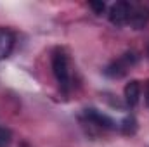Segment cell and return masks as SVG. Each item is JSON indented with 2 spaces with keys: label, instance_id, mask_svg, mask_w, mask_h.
<instances>
[{
  "label": "cell",
  "instance_id": "cell-7",
  "mask_svg": "<svg viewBox=\"0 0 149 147\" xmlns=\"http://www.w3.org/2000/svg\"><path fill=\"white\" fill-rule=\"evenodd\" d=\"M149 21V10L144 7H139V9H132V14H130V19H128V24L134 28V30H141L148 24Z\"/></svg>",
  "mask_w": 149,
  "mask_h": 147
},
{
  "label": "cell",
  "instance_id": "cell-1",
  "mask_svg": "<svg viewBox=\"0 0 149 147\" xmlns=\"http://www.w3.org/2000/svg\"><path fill=\"white\" fill-rule=\"evenodd\" d=\"M52 71L54 76L57 80V83L68 90L70 88V83H71V78H70V64H68V55L63 49H56L54 50V55H52Z\"/></svg>",
  "mask_w": 149,
  "mask_h": 147
},
{
  "label": "cell",
  "instance_id": "cell-9",
  "mask_svg": "<svg viewBox=\"0 0 149 147\" xmlns=\"http://www.w3.org/2000/svg\"><path fill=\"white\" fill-rule=\"evenodd\" d=\"M9 144H10V132L0 126V147H9Z\"/></svg>",
  "mask_w": 149,
  "mask_h": 147
},
{
  "label": "cell",
  "instance_id": "cell-6",
  "mask_svg": "<svg viewBox=\"0 0 149 147\" xmlns=\"http://www.w3.org/2000/svg\"><path fill=\"white\" fill-rule=\"evenodd\" d=\"M14 49V35L7 28H0V61L10 55Z\"/></svg>",
  "mask_w": 149,
  "mask_h": 147
},
{
  "label": "cell",
  "instance_id": "cell-11",
  "mask_svg": "<svg viewBox=\"0 0 149 147\" xmlns=\"http://www.w3.org/2000/svg\"><path fill=\"white\" fill-rule=\"evenodd\" d=\"M146 104H148V107H149V80H148V83H146Z\"/></svg>",
  "mask_w": 149,
  "mask_h": 147
},
{
  "label": "cell",
  "instance_id": "cell-10",
  "mask_svg": "<svg viewBox=\"0 0 149 147\" xmlns=\"http://www.w3.org/2000/svg\"><path fill=\"white\" fill-rule=\"evenodd\" d=\"M88 7H90L95 14H99V16L106 10V3H104V2H88Z\"/></svg>",
  "mask_w": 149,
  "mask_h": 147
},
{
  "label": "cell",
  "instance_id": "cell-2",
  "mask_svg": "<svg viewBox=\"0 0 149 147\" xmlns=\"http://www.w3.org/2000/svg\"><path fill=\"white\" fill-rule=\"evenodd\" d=\"M135 62H137L135 54L127 52V54H123L120 59H116L114 62H111V64L104 69V73L108 74V76H111V78H121V76H125V73H127Z\"/></svg>",
  "mask_w": 149,
  "mask_h": 147
},
{
  "label": "cell",
  "instance_id": "cell-5",
  "mask_svg": "<svg viewBox=\"0 0 149 147\" xmlns=\"http://www.w3.org/2000/svg\"><path fill=\"white\" fill-rule=\"evenodd\" d=\"M123 95H125V102L128 107H134L139 104V99H141V83L137 80H132L125 85V90H123Z\"/></svg>",
  "mask_w": 149,
  "mask_h": 147
},
{
  "label": "cell",
  "instance_id": "cell-8",
  "mask_svg": "<svg viewBox=\"0 0 149 147\" xmlns=\"http://www.w3.org/2000/svg\"><path fill=\"white\" fill-rule=\"evenodd\" d=\"M120 128H121V132L125 135H134L137 132V119L132 114L130 116H125L123 121H121V125H120Z\"/></svg>",
  "mask_w": 149,
  "mask_h": 147
},
{
  "label": "cell",
  "instance_id": "cell-4",
  "mask_svg": "<svg viewBox=\"0 0 149 147\" xmlns=\"http://www.w3.org/2000/svg\"><path fill=\"white\" fill-rule=\"evenodd\" d=\"M83 116L87 118L88 123H92V125H95V126H101V128H106V130H114V128H116L114 121H113L108 114H104V112H101V111L94 109V107L85 109L83 111Z\"/></svg>",
  "mask_w": 149,
  "mask_h": 147
},
{
  "label": "cell",
  "instance_id": "cell-3",
  "mask_svg": "<svg viewBox=\"0 0 149 147\" xmlns=\"http://www.w3.org/2000/svg\"><path fill=\"white\" fill-rule=\"evenodd\" d=\"M130 14H132V5L128 2H116L109 9V21L114 26H125L128 24Z\"/></svg>",
  "mask_w": 149,
  "mask_h": 147
}]
</instances>
